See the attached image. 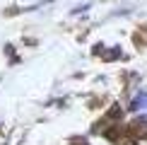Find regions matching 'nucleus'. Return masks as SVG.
Instances as JSON below:
<instances>
[{
    "instance_id": "f257e3e1",
    "label": "nucleus",
    "mask_w": 147,
    "mask_h": 145,
    "mask_svg": "<svg viewBox=\"0 0 147 145\" xmlns=\"http://www.w3.org/2000/svg\"><path fill=\"white\" fill-rule=\"evenodd\" d=\"M147 104V94H142V97H138V99H133V109H142Z\"/></svg>"
}]
</instances>
